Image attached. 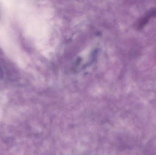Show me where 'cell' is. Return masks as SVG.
Masks as SVG:
<instances>
[{"instance_id":"1","label":"cell","mask_w":156,"mask_h":155,"mask_svg":"<svg viewBox=\"0 0 156 155\" xmlns=\"http://www.w3.org/2000/svg\"><path fill=\"white\" fill-rule=\"evenodd\" d=\"M156 17V9H153L148 12L140 19L137 24V29L138 30L144 28L149 22L152 18Z\"/></svg>"}]
</instances>
